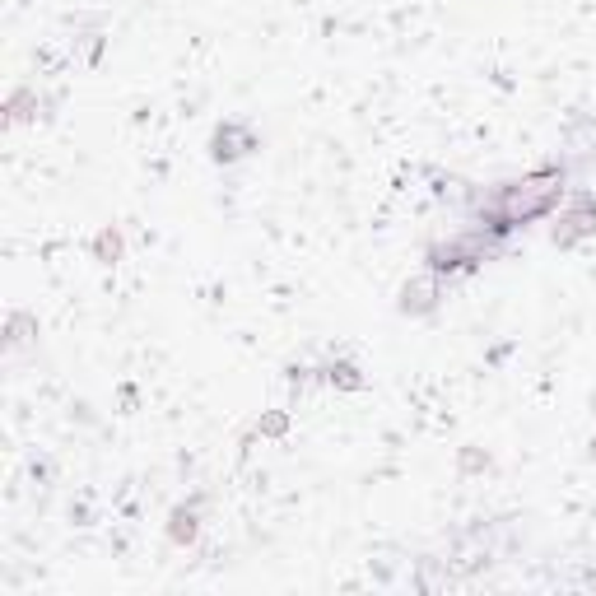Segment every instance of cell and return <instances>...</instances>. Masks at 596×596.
I'll use <instances>...</instances> for the list:
<instances>
[{
  "instance_id": "obj_1",
  "label": "cell",
  "mask_w": 596,
  "mask_h": 596,
  "mask_svg": "<svg viewBox=\"0 0 596 596\" xmlns=\"http://www.w3.org/2000/svg\"><path fill=\"white\" fill-rule=\"evenodd\" d=\"M564 201H569V168L564 163H545V168H531V173L485 191V201L475 205V224L489 238L508 243L517 229H527L536 219H550Z\"/></svg>"
},
{
  "instance_id": "obj_2",
  "label": "cell",
  "mask_w": 596,
  "mask_h": 596,
  "mask_svg": "<svg viewBox=\"0 0 596 596\" xmlns=\"http://www.w3.org/2000/svg\"><path fill=\"white\" fill-rule=\"evenodd\" d=\"M499 252H503L499 238H489V233L475 224V229H461V233H452V238H438V243L424 247V271L443 275V280H457V275H475L480 266H489Z\"/></svg>"
},
{
  "instance_id": "obj_3",
  "label": "cell",
  "mask_w": 596,
  "mask_h": 596,
  "mask_svg": "<svg viewBox=\"0 0 596 596\" xmlns=\"http://www.w3.org/2000/svg\"><path fill=\"white\" fill-rule=\"evenodd\" d=\"M550 219H555V224H550V243H555L559 252H573L578 243L596 238V201L592 196H573V201H564Z\"/></svg>"
},
{
  "instance_id": "obj_4",
  "label": "cell",
  "mask_w": 596,
  "mask_h": 596,
  "mask_svg": "<svg viewBox=\"0 0 596 596\" xmlns=\"http://www.w3.org/2000/svg\"><path fill=\"white\" fill-rule=\"evenodd\" d=\"M447 298V280L434 271H420L415 280H406L401 285V298H396V312L401 317H429V312H438V303Z\"/></svg>"
},
{
  "instance_id": "obj_5",
  "label": "cell",
  "mask_w": 596,
  "mask_h": 596,
  "mask_svg": "<svg viewBox=\"0 0 596 596\" xmlns=\"http://www.w3.org/2000/svg\"><path fill=\"white\" fill-rule=\"evenodd\" d=\"M257 149H261V136L247 122H219L215 136H210V159L215 163H238L247 154H257Z\"/></svg>"
},
{
  "instance_id": "obj_6",
  "label": "cell",
  "mask_w": 596,
  "mask_h": 596,
  "mask_svg": "<svg viewBox=\"0 0 596 596\" xmlns=\"http://www.w3.org/2000/svg\"><path fill=\"white\" fill-rule=\"evenodd\" d=\"M322 373L326 387H336V392H364L368 378H364V368L354 364V359H331V364L317 368Z\"/></svg>"
},
{
  "instance_id": "obj_7",
  "label": "cell",
  "mask_w": 596,
  "mask_h": 596,
  "mask_svg": "<svg viewBox=\"0 0 596 596\" xmlns=\"http://www.w3.org/2000/svg\"><path fill=\"white\" fill-rule=\"evenodd\" d=\"M196 536H201V513H196V503H177L173 513H168V541L191 545Z\"/></svg>"
},
{
  "instance_id": "obj_8",
  "label": "cell",
  "mask_w": 596,
  "mask_h": 596,
  "mask_svg": "<svg viewBox=\"0 0 596 596\" xmlns=\"http://www.w3.org/2000/svg\"><path fill=\"white\" fill-rule=\"evenodd\" d=\"M33 117H38V89H28V84L10 89V98H5V126H24Z\"/></svg>"
},
{
  "instance_id": "obj_9",
  "label": "cell",
  "mask_w": 596,
  "mask_h": 596,
  "mask_svg": "<svg viewBox=\"0 0 596 596\" xmlns=\"http://www.w3.org/2000/svg\"><path fill=\"white\" fill-rule=\"evenodd\" d=\"M89 252H94L98 266H117V261H122V252H126L122 229H117V224H108V229H98V233H94V243H89Z\"/></svg>"
},
{
  "instance_id": "obj_10",
  "label": "cell",
  "mask_w": 596,
  "mask_h": 596,
  "mask_svg": "<svg viewBox=\"0 0 596 596\" xmlns=\"http://www.w3.org/2000/svg\"><path fill=\"white\" fill-rule=\"evenodd\" d=\"M33 336H38V317L24 308H14L10 317H5V350H19V345H28Z\"/></svg>"
},
{
  "instance_id": "obj_11",
  "label": "cell",
  "mask_w": 596,
  "mask_h": 596,
  "mask_svg": "<svg viewBox=\"0 0 596 596\" xmlns=\"http://www.w3.org/2000/svg\"><path fill=\"white\" fill-rule=\"evenodd\" d=\"M257 434L261 438H285L289 434V410H266L257 420Z\"/></svg>"
},
{
  "instance_id": "obj_12",
  "label": "cell",
  "mask_w": 596,
  "mask_h": 596,
  "mask_svg": "<svg viewBox=\"0 0 596 596\" xmlns=\"http://www.w3.org/2000/svg\"><path fill=\"white\" fill-rule=\"evenodd\" d=\"M461 466H466V471H489V457H480V452L466 447V452H461Z\"/></svg>"
},
{
  "instance_id": "obj_13",
  "label": "cell",
  "mask_w": 596,
  "mask_h": 596,
  "mask_svg": "<svg viewBox=\"0 0 596 596\" xmlns=\"http://www.w3.org/2000/svg\"><path fill=\"white\" fill-rule=\"evenodd\" d=\"M592 457H596V434H592Z\"/></svg>"
}]
</instances>
